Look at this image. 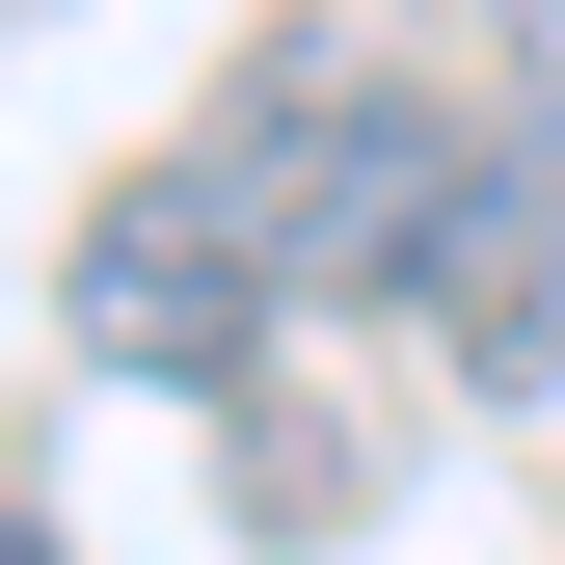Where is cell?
I'll return each mask as SVG.
<instances>
[{"label":"cell","instance_id":"2","mask_svg":"<svg viewBox=\"0 0 565 565\" xmlns=\"http://www.w3.org/2000/svg\"><path fill=\"white\" fill-rule=\"evenodd\" d=\"M54 323H82L108 377H189V404H216L243 350H269V243L216 216V162H135L108 216H82V269H54Z\"/></svg>","mask_w":565,"mask_h":565},{"label":"cell","instance_id":"3","mask_svg":"<svg viewBox=\"0 0 565 565\" xmlns=\"http://www.w3.org/2000/svg\"><path fill=\"white\" fill-rule=\"evenodd\" d=\"M404 297H431V350H458L484 404H539V350H565V216H539L512 162H458L431 243H404Z\"/></svg>","mask_w":565,"mask_h":565},{"label":"cell","instance_id":"5","mask_svg":"<svg viewBox=\"0 0 565 565\" xmlns=\"http://www.w3.org/2000/svg\"><path fill=\"white\" fill-rule=\"evenodd\" d=\"M539 28H565V0H539Z\"/></svg>","mask_w":565,"mask_h":565},{"label":"cell","instance_id":"4","mask_svg":"<svg viewBox=\"0 0 565 565\" xmlns=\"http://www.w3.org/2000/svg\"><path fill=\"white\" fill-rule=\"evenodd\" d=\"M0 565H54V539H28V512H0Z\"/></svg>","mask_w":565,"mask_h":565},{"label":"cell","instance_id":"1","mask_svg":"<svg viewBox=\"0 0 565 565\" xmlns=\"http://www.w3.org/2000/svg\"><path fill=\"white\" fill-rule=\"evenodd\" d=\"M189 162H216V216L269 243V297H350V269H404V243H431L458 135L404 108V82H269V108L189 135Z\"/></svg>","mask_w":565,"mask_h":565}]
</instances>
